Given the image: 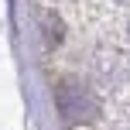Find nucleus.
Segmentation results:
<instances>
[{
	"instance_id": "nucleus-1",
	"label": "nucleus",
	"mask_w": 130,
	"mask_h": 130,
	"mask_svg": "<svg viewBox=\"0 0 130 130\" xmlns=\"http://www.w3.org/2000/svg\"><path fill=\"white\" fill-rule=\"evenodd\" d=\"M55 103H58L62 117L69 120V123H89V120H96V99H92V92L86 89V86H79V82L58 86Z\"/></svg>"
}]
</instances>
